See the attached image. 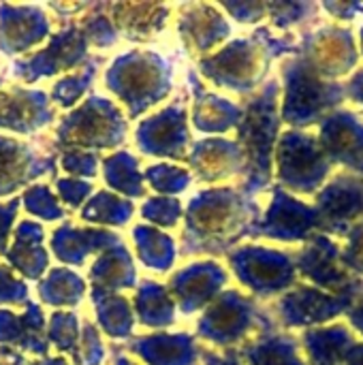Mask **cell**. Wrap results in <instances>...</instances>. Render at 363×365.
Wrapping results in <instances>:
<instances>
[{"instance_id":"cell-1","label":"cell","mask_w":363,"mask_h":365,"mask_svg":"<svg viewBox=\"0 0 363 365\" xmlns=\"http://www.w3.org/2000/svg\"><path fill=\"white\" fill-rule=\"evenodd\" d=\"M255 197L235 186H214L199 190L184 210L182 257H220L229 255L248 240L261 218Z\"/></svg>"},{"instance_id":"cell-2","label":"cell","mask_w":363,"mask_h":365,"mask_svg":"<svg viewBox=\"0 0 363 365\" xmlns=\"http://www.w3.org/2000/svg\"><path fill=\"white\" fill-rule=\"evenodd\" d=\"M297 34H274L270 26H259L252 34L223 45L218 51L197 60V73L240 96H250L263 88L272 64L297 53Z\"/></svg>"},{"instance_id":"cell-3","label":"cell","mask_w":363,"mask_h":365,"mask_svg":"<svg viewBox=\"0 0 363 365\" xmlns=\"http://www.w3.org/2000/svg\"><path fill=\"white\" fill-rule=\"evenodd\" d=\"M280 94V79L274 77L242 103L244 118L235 128V141L244 152L246 167L237 188L248 197H257L274 186V152L282 133Z\"/></svg>"},{"instance_id":"cell-4","label":"cell","mask_w":363,"mask_h":365,"mask_svg":"<svg viewBox=\"0 0 363 365\" xmlns=\"http://www.w3.org/2000/svg\"><path fill=\"white\" fill-rule=\"evenodd\" d=\"M105 88L116 94L128 120H137L173 90V64L152 49H128L105 71Z\"/></svg>"},{"instance_id":"cell-5","label":"cell","mask_w":363,"mask_h":365,"mask_svg":"<svg viewBox=\"0 0 363 365\" xmlns=\"http://www.w3.org/2000/svg\"><path fill=\"white\" fill-rule=\"evenodd\" d=\"M280 120L293 130L319 126L347 101L344 86L321 79L300 53L280 60Z\"/></svg>"},{"instance_id":"cell-6","label":"cell","mask_w":363,"mask_h":365,"mask_svg":"<svg viewBox=\"0 0 363 365\" xmlns=\"http://www.w3.org/2000/svg\"><path fill=\"white\" fill-rule=\"evenodd\" d=\"M128 135V120L122 109L103 96H88L73 111H68L56 126L51 148L53 152L86 150L103 152L118 150Z\"/></svg>"},{"instance_id":"cell-7","label":"cell","mask_w":363,"mask_h":365,"mask_svg":"<svg viewBox=\"0 0 363 365\" xmlns=\"http://www.w3.org/2000/svg\"><path fill=\"white\" fill-rule=\"evenodd\" d=\"M336 165L323 152L317 135L287 128L274 152V184L291 195H317Z\"/></svg>"},{"instance_id":"cell-8","label":"cell","mask_w":363,"mask_h":365,"mask_svg":"<svg viewBox=\"0 0 363 365\" xmlns=\"http://www.w3.org/2000/svg\"><path fill=\"white\" fill-rule=\"evenodd\" d=\"M270 323V312L261 310L255 297L244 295L237 289H225L197 321L195 338L214 346L233 349L246 342L250 334Z\"/></svg>"},{"instance_id":"cell-9","label":"cell","mask_w":363,"mask_h":365,"mask_svg":"<svg viewBox=\"0 0 363 365\" xmlns=\"http://www.w3.org/2000/svg\"><path fill=\"white\" fill-rule=\"evenodd\" d=\"M227 263L237 282L248 289L255 299L285 295L300 282L293 255L267 246H237L227 255Z\"/></svg>"},{"instance_id":"cell-10","label":"cell","mask_w":363,"mask_h":365,"mask_svg":"<svg viewBox=\"0 0 363 365\" xmlns=\"http://www.w3.org/2000/svg\"><path fill=\"white\" fill-rule=\"evenodd\" d=\"M342 244L325 233L312 235L297 255H293L300 280L332 295L363 297V280H357L340 261Z\"/></svg>"},{"instance_id":"cell-11","label":"cell","mask_w":363,"mask_h":365,"mask_svg":"<svg viewBox=\"0 0 363 365\" xmlns=\"http://www.w3.org/2000/svg\"><path fill=\"white\" fill-rule=\"evenodd\" d=\"M297 53L325 81L351 75L359 64V47L351 28L323 24L300 34Z\"/></svg>"},{"instance_id":"cell-12","label":"cell","mask_w":363,"mask_h":365,"mask_svg":"<svg viewBox=\"0 0 363 365\" xmlns=\"http://www.w3.org/2000/svg\"><path fill=\"white\" fill-rule=\"evenodd\" d=\"M357 302L353 295H332L312 284L297 282L272 306L276 323L285 329H312L342 319Z\"/></svg>"},{"instance_id":"cell-13","label":"cell","mask_w":363,"mask_h":365,"mask_svg":"<svg viewBox=\"0 0 363 365\" xmlns=\"http://www.w3.org/2000/svg\"><path fill=\"white\" fill-rule=\"evenodd\" d=\"M90 43L83 30L68 21L60 32L51 34L49 43L28 56L17 58L11 68L13 75L24 83H36L47 77H56L64 71L73 73V68H81L90 60Z\"/></svg>"},{"instance_id":"cell-14","label":"cell","mask_w":363,"mask_h":365,"mask_svg":"<svg viewBox=\"0 0 363 365\" xmlns=\"http://www.w3.org/2000/svg\"><path fill=\"white\" fill-rule=\"evenodd\" d=\"M272 199L259 222L252 227L248 240H274L282 244H306L312 235L321 233V218L315 205L300 201L295 195L272 186Z\"/></svg>"},{"instance_id":"cell-15","label":"cell","mask_w":363,"mask_h":365,"mask_svg":"<svg viewBox=\"0 0 363 365\" xmlns=\"http://www.w3.org/2000/svg\"><path fill=\"white\" fill-rule=\"evenodd\" d=\"M137 150L145 156L184 160L188 158L193 139L188 130V107L178 98L158 113L141 120L135 128Z\"/></svg>"},{"instance_id":"cell-16","label":"cell","mask_w":363,"mask_h":365,"mask_svg":"<svg viewBox=\"0 0 363 365\" xmlns=\"http://www.w3.org/2000/svg\"><path fill=\"white\" fill-rule=\"evenodd\" d=\"M315 210L321 218V233L344 237L347 231L363 222V175L340 171L317 192Z\"/></svg>"},{"instance_id":"cell-17","label":"cell","mask_w":363,"mask_h":365,"mask_svg":"<svg viewBox=\"0 0 363 365\" xmlns=\"http://www.w3.org/2000/svg\"><path fill=\"white\" fill-rule=\"evenodd\" d=\"M58 154L41 152L34 143L0 135V199L19 188H30L34 180L56 175Z\"/></svg>"},{"instance_id":"cell-18","label":"cell","mask_w":363,"mask_h":365,"mask_svg":"<svg viewBox=\"0 0 363 365\" xmlns=\"http://www.w3.org/2000/svg\"><path fill=\"white\" fill-rule=\"evenodd\" d=\"M227 282V269L218 261L205 259L178 269L169 278L167 289L182 314H195L199 310H205L223 293Z\"/></svg>"},{"instance_id":"cell-19","label":"cell","mask_w":363,"mask_h":365,"mask_svg":"<svg viewBox=\"0 0 363 365\" xmlns=\"http://www.w3.org/2000/svg\"><path fill=\"white\" fill-rule=\"evenodd\" d=\"M56 107L45 90L24 86H0V130L34 135L49 126Z\"/></svg>"},{"instance_id":"cell-20","label":"cell","mask_w":363,"mask_h":365,"mask_svg":"<svg viewBox=\"0 0 363 365\" xmlns=\"http://www.w3.org/2000/svg\"><path fill=\"white\" fill-rule=\"evenodd\" d=\"M323 152L336 167L363 175V120L351 109H336L319 124Z\"/></svg>"},{"instance_id":"cell-21","label":"cell","mask_w":363,"mask_h":365,"mask_svg":"<svg viewBox=\"0 0 363 365\" xmlns=\"http://www.w3.org/2000/svg\"><path fill=\"white\" fill-rule=\"evenodd\" d=\"M178 32L184 47L201 60L231 36V24L218 4L188 2L180 6Z\"/></svg>"},{"instance_id":"cell-22","label":"cell","mask_w":363,"mask_h":365,"mask_svg":"<svg viewBox=\"0 0 363 365\" xmlns=\"http://www.w3.org/2000/svg\"><path fill=\"white\" fill-rule=\"evenodd\" d=\"M51 32V21L39 4L0 2V53L28 56Z\"/></svg>"},{"instance_id":"cell-23","label":"cell","mask_w":363,"mask_h":365,"mask_svg":"<svg viewBox=\"0 0 363 365\" xmlns=\"http://www.w3.org/2000/svg\"><path fill=\"white\" fill-rule=\"evenodd\" d=\"M188 169L203 184H220L244 175V152L235 139L205 137L197 139L188 152Z\"/></svg>"},{"instance_id":"cell-24","label":"cell","mask_w":363,"mask_h":365,"mask_svg":"<svg viewBox=\"0 0 363 365\" xmlns=\"http://www.w3.org/2000/svg\"><path fill=\"white\" fill-rule=\"evenodd\" d=\"M188 86L193 94L190 122L203 135H225L235 130L244 118V105L210 92L199 79L197 71H188Z\"/></svg>"},{"instance_id":"cell-25","label":"cell","mask_w":363,"mask_h":365,"mask_svg":"<svg viewBox=\"0 0 363 365\" xmlns=\"http://www.w3.org/2000/svg\"><path fill=\"white\" fill-rule=\"evenodd\" d=\"M120 349L141 359L145 365H197L203 351L195 336L165 331L133 338Z\"/></svg>"},{"instance_id":"cell-26","label":"cell","mask_w":363,"mask_h":365,"mask_svg":"<svg viewBox=\"0 0 363 365\" xmlns=\"http://www.w3.org/2000/svg\"><path fill=\"white\" fill-rule=\"evenodd\" d=\"M103 11L120 38L150 41L171 17V6L160 2H103Z\"/></svg>"},{"instance_id":"cell-27","label":"cell","mask_w":363,"mask_h":365,"mask_svg":"<svg viewBox=\"0 0 363 365\" xmlns=\"http://www.w3.org/2000/svg\"><path fill=\"white\" fill-rule=\"evenodd\" d=\"M120 242L122 237L113 231L96 229V227H75L73 222H64L51 233L49 246H51V255L60 263L71 267H81L88 257L101 255Z\"/></svg>"},{"instance_id":"cell-28","label":"cell","mask_w":363,"mask_h":365,"mask_svg":"<svg viewBox=\"0 0 363 365\" xmlns=\"http://www.w3.org/2000/svg\"><path fill=\"white\" fill-rule=\"evenodd\" d=\"M0 346H11L15 351L19 349L41 359L49 357L43 308L34 302H28L21 314H15L9 308H0Z\"/></svg>"},{"instance_id":"cell-29","label":"cell","mask_w":363,"mask_h":365,"mask_svg":"<svg viewBox=\"0 0 363 365\" xmlns=\"http://www.w3.org/2000/svg\"><path fill=\"white\" fill-rule=\"evenodd\" d=\"M235 351L244 365H308L302 357L300 340L278 331L272 321Z\"/></svg>"},{"instance_id":"cell-30","label":"cell","mask_w":363,"mask_h":365,"mask_svg":"<svg viewBox=\"0 0 363 365\" xmlns=\"http://www.w3.org/2000/svg\"><path fill=\"white\" fill-rule=\"evenodd\" d=\"M4 257L13 272H19L28 280H41L49 267L43 227L32 220H21L13 231V244Z\"/></svg>"},{"instance_id":"cell-31","label":"cell","mask_w":363,"mask_h":365,"mask_svg":"<svg viewBox=\"0 0 363 365\" xmlns=\"http://www.w3.org/2000/svg\"><path fill=\"white\" fill-rule=\"evenodd\" d=\"M88 284L96 293L118 295L124 289H137V267L124 242L107 248L90 267Z\"/></svg>"},{"instance_id":"cell-32","label":"cell","mask_w":363,"mask_h":365,"mask_svg":"<svg viewBox=\"0 0 363 365\" xmlns=\"http://www.w3.org/2000/svg\"><path fill=\"white\" fill-rule=\"evenodd\" d=\"M355 342L357 338L349 323H332L306 329L300 344L306 353L308 365H344Z\"/></svg>"},{"instance_id":"cell-33","label":"cell","mask_w":363,"mask_h":365,"mask_svg":"<svg viewBox=\"0 0 363 365\" xmlns=\"http://www.w3.org/2000/svg\"><path fill=\"white\" fill-rule=\"evenodd\" d=\"M175 302L169 293V289L154 280L139 282L135 291V319L143 327L152 329H165L175 323Z\"/></svg>"},{"instance_id":"cell-34","label":"cell","mask_w":363,"mask_h":365,"mask_svg":"<svg viewBox=\"0 0 363 365\" xmlns=\"http://www.w3.org/2000/svg\"><path fill=\"white\" fill-rule=\"evenodd\" d=\"M133 242L137 248V259L148 269L167 274L175 265L178 246L175 240L152 225H137L133 229Z\"/></svg>"},{"instance_id":"cell-35","label":"cell","mask_w":363,"mask_h":365,"mask_svg":"<svg viewBox=\"0 0 363 365\" xmlns=\"http://www.w3.org/2000/svg\"><path fill=\"white\" fill-rule=\"evenodd\" d=\"M103 180L107 188L116 195H124L131 199L145 197L143 173L139 171V158L126 150H118L111 156L101 158Z\"/></svg>"},{"instance_id":"cell-36","label":"cell","mask_w":363,"mask_h":365,"mask_svg":"<svg viewBox=\"0 0 363 365\" xmlns=\"http://www.w3.org/2000/svg\"><path fill=\"white\" fill-rule=\"evenodd\" d=\"M90 299L94 304V314L103 334L111 340H126L135 329V312L131 302L124 295H107L90 291Z\"/></svg>"},{"instance_id":"cell-37","label":"cell","mask_w":363,"mask_h":365,"mask_svg":"<svg viewBox=\"0 0 363 365\" xmlns=\"http://www.w3.org/2000/svg\"><path fill=\"white\" fill-rule=\"evenodd\" d=\"M88 282L68 267H53L39 280V299L51 308H75L86 297Z\"/></svg>"},{"instance_id":"cell-38","label":"cell","mask_w":363,"mask_h":365,"mask_svg":"<svg viewBox=\"0 0 363 365\" xmlns=\"http://www.w3.org/2000/svg\"><path fill=\"white\" fill-rule=\"evenodd\" d=\"M79 216L83 222H92V225L124 227L135 216V205L133 201L122 199L111 190H98L86 201Z\"/></svg>"},{"instance_id":"cell-39","label":"cell","mask_w":363,"mask_h":365,"mask_svg":"<svg viewBox=\"0 0 363 365\" xmlns=\"http://www.w3.org/2000/svg\"><path fill=\"white\" fill-rule=\"evenodd\" d=\"M265 4L270 28L280 30V34H295L293 30L306 28L321 13V4L308 0H265Z\"/></svg>"},{"instance_id":"cell-40","label":"cell","mask_w":363,"mask_h":365,"mask_svg":"<svg viewBox=\"0 0 363 365\" xmlns=\"http://www.w3.org/2000/svg\"><path fill=\"white\" fill-rule=\"evenodd\" d=\"M103 62H105L103 56H90V60L81 68L58 79L49 92L51 103H56L58 107H64V109H68V107L75 109V105L81 103L83 94L92 88L94 77H96L98 68L103 66Z\"/></svg>"},{"instance_id":"cell-41","label":"cell","mask_w":363,"mask_h":365,"mask_svg":"<svg viewBox=\"0 0 363 365\" xmlns=\"http://www.w3.org/2000/svg\"><path fill=\"white\" fill-rule=\"evenodd\" d=\"M73 21L83 30V34H86V38H88V43L92 47L107 49V47H113L120 41L113 24L109 21V17L103 11V2H90V6Z\"/></svg>"},{"instance_id":"cell-42","label":"cell","mask_w":363,"mask_h":365,"mask_svg":"<svg viewBox=\"0 0 363 365\" xmlns=\"http://www.w3.org/2000/svg\"><path fill=\"white\" fill-rule=\"evenodd\" d=\"M143 182H148L150 188L160 197H175L193 184V173L184 167L160 163L143 171Z\"/></svg>"},{"instance_id":"cell-43","label":"cell","mask_w":363,"mask_h":365,"mask_svg":"<svg viewBox=\"0 0 363 365\" xmlns=\"http://www.w3.org/2000/svg\"><path fill=\"white\" fill-rule=\"evenodd\" d=\"M79 334H81V323L75 312L71 310L51 312L49 323H47V342L53 349H58L60 353L73 355L79 342Z\"/></svg>"},{"instance_id":"cell-44","label":"cell","mask_w":363,"mask_h":365,"mask_svg":"<svg viewBox=\"0 0 363 365\" xmlns=\"http://www.w3.org/2000/svg\"><path fill=\"white\" fill-rule=\"evenodd\" d=\"M19 199H21L24 210L39 220L53 222V220H62L66 216V210L60 205L58 197L51 192V188L47 184H32L30 188L24 190V195Z\"/></svg>"},{"instance_id":"cell-45","label":"cell","mask_w":363,"mask_h":365,"mask_svg":"<svg viewBox=\"0 0 363 365\" xmlns=\"http://www.w3.org/2000/svg\"><path fill=\"white\" fill-rule=\"evenodd\" d=\"M139 216L152 227L173 229L184 218V207L175 197H150L139 210Z\"/></svg>"},{"instance_id":"cell-46","label":"cell","mask_w":363,"mask_h":365,"mask_svg":"<svg viewBox=\"0 0 363 365\" xmlns=\"http://www.w3.org/2000/svg\"><path fill=\"white\" fill-rule=\"evenodd\" d=\"M73 365H103L105 361V344L103 338L98 334V329L94 327V323L83 321L81 323V334H79V342L75 353L71 355Z\"/></svg>"},{"instance_id":"cell-47","label":"cell","mask_w":363,"mask_h":365,"mask_svg":"<svg viewBox=\"0 0 363 365\" xmlns=\"http://www.w3.org/2000/svg\"><path fill=\"white\" fill-rule=\"evenodd\" d=\"M60 165L68 173V178L92 180L101 169V156L86 150H64L60 152Z\"/></svg>"},{"instance_id":"cell-48","label":"cell","mask_w":363,"mask_h":365,"mask_svg":"<svg viewBox=\"0 0 363 365\" xmlns=\"http://www.w3.org/2000/svg\"><path fill=\"white\" fill-rule=\"evenodd\" d=\"M340 261L347 267V272H351L357 280H363V222L353 225L347 231Z\"/></svg>"},{"instance_id":"cell-49","label":"cell","mask_w":363,"mask_h":365,"mask_svg":"<svg viewBox=\"0 0 363 365\" xmlns=\"http://www.w3.org/2000/svg\"><path fill=\"white\" fill-rule=\"evenodd\" d=\"M218 6L244 26H257L267 17L265 0H225Z\"/></svg>"},{"instance_id":"cell-50","label":"cell","mask_w":363,"mask_h":365,"mask_svg":"<svg viewBox=\"0 0 363 365\" xmlns=\"http://www.w3.org/2000/svg\"><path fill=\"white\" fill-rule=\"evenodd\" d=\"M28 297V284L9 265H0V306H26Z\"/></svg>"},{"instance_id":"cell-51","label":"cell","mask_w":363,"mask_h":365,"mask_svg":"<svg viewBox=\"0 0 363 365\" xmlns=\"http://www.w3.org/2000/svg\"><path fill=\"white\" fill-rule=\"evenodd\" d=\"M56 190L62 203H66L71 210H81L86 201L94 195V186L86 180L77 178H58Z\"/></svg>"},{"instance_id":"cell-52","label":"cell","mask_w":363,"mask_h":365,"mask_svg":"<svg viewBox=\"0 0 363 365\" xmlns=\"http://www.w3.org/2000/svg\"><path fill=\"white\" fill-rule=\"evenodd\" d=\"M21 199L19 197H11L6 203H0V255H6L9 250V237L13 231V222L17 218Z\"/></svg>"},{"instance_id":"cell-53","label":"cell","mask_w":363,"mask_h":365,"mask_svg":"<svg viewBox=\"0 0 363 365\" xmlns=\"http://www.w3.org/2000/svg\"><path fill=\"white\" fill-rule=\"evenodd\" d=\"M321 11H325L329 17H336L340 21H353L357 17H363V2H344V0H325L319 2Z\"/></svg>"},{"instance_id":"cell-54","label":"cell","mask_w":363,"mask_h":365,"mask_svg":"<svg viewBox=\"0 0 363 365\" xmlns=\"http://www.w3.org/2000/svg\"><path fill=\"white\" fill-rule=\"evenodd\" d=\"M342 86H344L347 101H353L355 105H359L363 109V68L355 71Z\"/></svg>"},{"instance_id":"cell-55","label":"cell","mask_w":363,"mask_h":365,"mask_svg":"<svg viewBox=\"0 0 363 365\" xmlns=\"http://www.w3.org/2000/svg\"><path fill=\"white\" fill-rule=\"evenodd\" d=\"M201 361L203 365H244L242 359L237 357V351L235 349H229L225 355H218V353H212V351H201Z\"/></svg>"},{"instance_id":"cell-56","label":"cell","mask_w":363,"mask_h":365,"mask_svg":"<svg viewBox=\"0 0 363 365\" xmlns=\"http://www.w3.org/2000/svg\"><path fill=\"white\" fill-rule=\"evenodd\" d=\"M344 317H347V321H349V327L363 338V297L362 299H357V302L351 306V310H349Z\"/></svg>"},{"instance_id":"cell-57","label":"cell","mask_w":363,"mask_h":365,"mask_svg":"<svg viewBox=\"0 0 363 365\" xmlns=\"http://www.w3.org/2000/svg\"><path fill=\"white\" fill-rule=\"evenodd\" d=\"M0 365H32V361L11 346H0Z\"/></svg>"},{"instance_id":"cell-58","label":"cell","mask_w":363,"mask_h":365,"mask_svg":"<svg viewBox=\"0 0 363 365\" xmlns=\"http://www.w3.org/2000/svg\"><path fill=\"white\" fill-rule=\"evenodd\" d=\"M344 365H363V342H355L353 349L347 355Z\"/></svg>"},{"instance_id":"cell-59","label":"cell","mask_w":363,"mask_h":365,"mask_svg":"<svg viewBox=\"0 0 363 365\" xmlns=\"http://www.w3.org/2000/svg\"><path fill=\"white\" fill-rule=\"evenodd\" d=\"M111 353H113V357H111V359H113V365H137L126 353H124V351H122V349H120V346H118V344L111 346Z\"/></svg>"},{"instance_id":"cell-60","label":"cell","mask_w":363,"mask_h":365,"mask_svg":"<svg viewBox=\"0 0 363 365\" xmlns=\"http://www.w3.org/2000/svg\"><path fill=\"white\" fill-rule=\"evenodd\" d=\"M32 365H73V364H68V359H64V357H45V359H36V361H32Z\"/></svg>"},{"instance_id":"cell-61","label":"cell","mask_w":363,"mask_h":365,"mask_svg":"<svg viewBox=\"0 0 363 365\" xmlns=\"http://www.w3.org/2000/svg\"><path fill=\"white\" fill-rule=\"evenodd\" d=\"M359 51H362V56H363V24H362V28H359Z\"/></svg>"}]
</instances>
